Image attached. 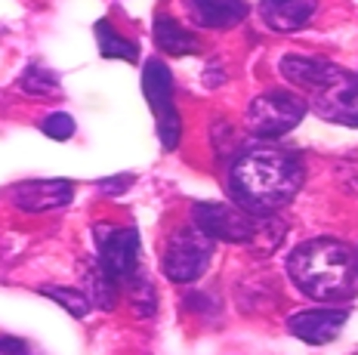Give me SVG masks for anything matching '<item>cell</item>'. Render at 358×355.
I'll list each match as a JSON object with an SVG mask.
<instances>
[{
    "label": "cell",
    "instance_id": "13",
    "mask_svg": "<svg viewBox=\"0 0 358 355\" xmlns=\"http://www.w3.org/2000/svg\"><path fill=\"white\" fill-rule=\"evenodd\" d=\"M155 43H158L167 56L201 53V41L192 31H185L176 19H170L167 13H158V16H155Z\"/></svg>",
    "mask_w": 358,
    "mask_h": 355
},
{
    "label": "cell",
    "instance_id": "12",
    "mask_svg": "<svg viewBox=\"0 0 358 355\" xmlns=\"http://www.w3.org/2000/svg\"><path fill=\"white\" fill-rule=\"evenodd\" d=\"M189 16L204 28H229L248 19L250 6L241 0H189Z\"/></svg>",
    "mask_w": 358,
    "mask_h": 355
},
{
    "label": "cell",
    "instance_id": "9",
    "mask_svg": "<svg viewBox=\"0 0 358 355\" xmlns=\"http://www.w3.org/2000/svg\"><path fill=\"white\" fill-rule=\"evenodd\" d=\"M71 182L65 180H31L19 182L10 189V198L19 210L25 213H43V210H59V207L71 204Z\"/></svg>",
    "mask_w": 358,
    "mask_h": 355
},
{
    "label": "cell",
    "instance_id": "15",
    "mask_svg": "<svg viewBox=\"0 0 358 355\" xmlns=\"http://www.w3.org/2000/svg\"><path fill=\"white\" fill-rule=\"evenodd\" d=\"M96 41H99V53L106 59H124V62H136L139 50L133 41L121 38V34L115 31V25L111 22H96Z\"/></svg>",
    "mask_w": 358,
    "mask_h": 355
},
{
    "label": "cell",
    "instance_id": "17",
    "mask_svg": "<svg viewBox=\"0 0 358 355\" xmlns=\"http://www.w3.org/2000/svg\"><path fill=\"white\" fill-rule=\"evenodd\" d=\"M43 297L56 300L65 312H71L74 318H84L90 312V300L84 291H74V287H41Z\"/></svg>",
    "mask_w": 358,
    "mask_h": 355
},
{
    "label": "cell",
    "instance_id": "18",
    "mask_svg": "<svg viewBox=\"0 0 358 355\" xmlns=\"http://www.w3.org/2000/svg\"><path fill=\"white\" fill-rule=\"evenodd\" d=\"M41 130L47 133L50 139H59V143H65V139H71V133H74V117L65 115V112H53V115L43 117Z\"/></svg>",
    "mask_w": 358,
    "mask_h": 355
},
{
    "label": "cell",
    "instance_id": "3",
    "mask_svg": "<svg viewBox=\"0 0 358 355\" xmlns=\"http://www.w3.org/2000/svg\"><path fill=\"white\" fill-rule=\"evenodd\" d=\"M281 75L306 93V106H312L324 121L358 127V78L352 71L327 62L322 56L287 53L281 59Z\"/></svg>",
    "mask_w": 358,
    "mask_h": 355
},
{
    "label": "cell",
    "instance_id": "16",
    "mask_svg": "<svg viewBox=\"0 0 358 355\" xmlns=\"http://www.w3.org/2000/svg\"><path fill=\"white\" fill-rule=\"evenodd\" d=\"M19 87L31 96H56L59 93V78L43 65H28L25 75L19 78Z\"/></svg>",
    "mask_w": 358,
    "mask_h": 355
},
{
    "label": "cell",
    "instance_id": "19",
    "mask_svg": "<svg viewBox=\"0 0 358 355\" xmlns=\"http://www.w3.org/2000/svg\"><path fill=\"white\" fill-rule=\"evenodd\" d=\"M0 355H31L28 346L22 340H13V337H3L0 340Z\"/></svg>",
    "mask_w": 358,
    "mask_h": 355
},
{
    "label": "cell",
    "instance_id": "14",
    "mask_svg": "<svg viewBox=\"0 0 358 355\" xmlns=\"http://www.w3.org/2000/svg\"><path fill=\"white\" fill-rule=\"evenodd\" d=\"M84 287H87L90 306H96V309H115V303H117L115 278H111L108 272L102 269L99 260L84 266Z\"/></svg>",
    "mask_w": 358,
    "mask_h": 355
},
{
    "label": "cell",
    "instance_id": "5",
    "mask_svg": "<svg viewBox=\"0 0 358 355\" xmlns=\"http://www.w3.org/2000/svg\"><path fill=\"white\" fill-rule=\"evenodd\" d=\"M210 254H213L210 238L201 235L195 226L176 229L167 238V247H164L161 269L170 281H195L210 266Z\"/></svg>",
    "mask_w": 358,
    "mask_h": 355
},
{
    "label": "cell",
    "instance_id": "2",
    "mask_svg": "<svg viewBox=\"0 0 358 355\" xmlns=\"http://www.w3.org/2000/svg\"><path fill=\"white\" fill-rule=\"evenodd\" d=\"M290 281L318 303H346L358 291L355 254L337 238H312L287 256Z\"/></svg>",
    "mask_w": 358,
    "mask_h": 355
},
{
    "label": "cell",
    "instance_id": "7",
    "mask_svg": "<svg viewBox=\"0 0 358 355\" xmlns=\"http://www.w3.org/2000/svg\"><path fill=\"white\" fill-rule=\"evenodd\" d=\"M195 217V229L207 238H220V241H232V244H248V241H257L259 235V219L244 213L238 204H216V201H207V204H195L192 210Z\"/></svg>",
    "mask_w": 358,
    "mask_h": 355
},
{
    "label": "cell",
    "instance_id": "10",
    "mask_svg": "<svg viewBox=\"0 0 358 355\" xmlns=\"http://www.w3.org/2000/svg\"><path fill=\"white\" fill-rule=\"evenodd\" d=\"M346 318H349L346 309H309V312L290 315L287 328L294 331V337H300L303 343L322 346V343L337 340L343 324H346Z\"/></svg>",
    "mask_w": 358,
    "mask_h": 355
},
{
    "label": "cell",
    "instance_id": "20",
    "mask_svg": "<svg viewBox=\"0 0 358 355\" xmlns=\"http://www.w3.org/2000/svg\"><path fill=\"white\" fill-rule=\"evenodd\" d=\"M355 269H358V254H355Z\"/></svg>",
    "mask_w": 358,
    "mask_h": 355
},
{
    "label": "cell",
    "instance_id": "8",
    "mask_svg": "<svg viewBox=\"0 0 358 355\" xmlns=\"http://www.w3.org/2000/svg\"><path fill=\"white\" fill-rule=\"evenodd\" d=\"M96 250H99V266L111 278H133L136 275V256H139V232L127 226L96 223L93 226Z\"/></svg>",
    "mask_w": 358,
    "mask_h": 355
},
{
    "label": "cell",
    "instance_id": "11",
    "mask_svg": "<svg viewBox=\"0 0 358 355\" xmlns=\"http://www.w3.org/2000/svg\"><path fill=\"white\" fill-rule=\"evenodd\" d=\"M257 10L272 31H300L306 22L315 16V3L312 0H281V3L263 0Z\"/></svg>",
    "mask_w": 358,
    "mask_h": 355
},
{
    "label": "cell",
    "instance_id": "1",
    "mask_svg": "<svg viewBox=\"0 0 358 355\" xmlns=\"http://www.w3.org/2000/svg\"><path fill=\"white\" fill-rule=\"evenodd\" d=\"M229 189L244 213L268 219L303 189V164L285 149L250 145L235 154L229 167Z\"/></svg>",
    "mask_w": 358,
    "mask_h": 355
},
{
    "label": "cell",
    "instance_id": "4",
    "mask_svg": "<svg viewBox=\"0 0 358 355\" xmlns=\"http://www.w3.org/2000/svg\"><path fill=\"white\" fill-rule=\"evenodd\" d=\"M143 93L152 106L155 117H158V133L164 149H176L179 136H182V121L173 106V75L161 59H148L143 65Z\"/></svg>",
    "mask_w": 358,
    "mask_h": 355
},
{
    "label": "cell",
    "instance_id": "6",
    "mask_svg": "<svg viewBox=\"0 0 358 355\" xmlns=\"http://www.w3.org/2000/svg\"><path fill=\"white\" fill-rule=\"evenodd\" d=\"M309 106L296 93L268 90L248 106V124L257 136H285L306 117Z\"/></svg>",
    "mask_w": 358,
    "mask_h": 355
}]
</instances>
